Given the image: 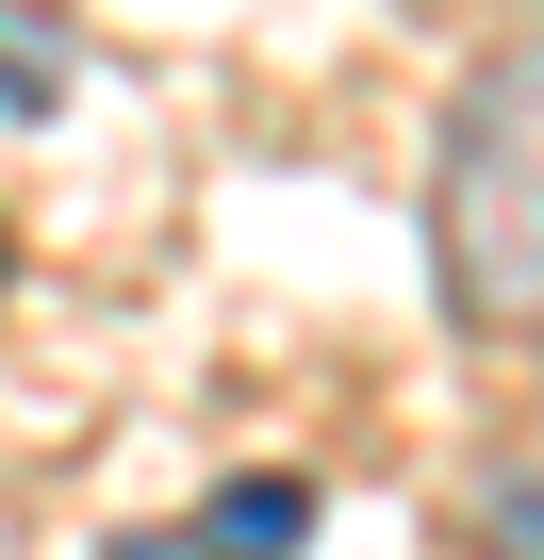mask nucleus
<instances>
[{
  "label": "nucleus",
  "mask_w": 544,
  "mask_h": 560,
  "mask_svg": "<svg viewBox=\"0 0 544 560\" xmlns=\"http://www.w3.org/2000/svg\"><path fill=\"white\" fill-rule=\"evenodd\" d=\"M100 560H198V527H132V544H100Z\"/></svg>",
  "instance_id": "nucleus-5"
},
{
  "label": "nucleus",
  "mask_w": 544,
  "mask_h": 560,
  "mask_svg": "<svg viewBox=\"0 0 544 560\" xmlns=\"http://www.w3.org/2000/svg\"><path fill=\"white\" fill-rule=\"evenodd\" d=\"M67 100V34L50 18H0V116H50Z\"/></svg>",
  "instance_id": "nucleus-3"
},
{
  "label": "nucleus",
  "mask_w": 544,
  "mask_h": 560,
  "mask_svg": "<svg viewBox=\"0 0 544 560\" xmlns=\"http://www.w3.org/2000/svg\"><path fill=\"white\" fill-rule=\"evenodd\" d=\"M478 544H495V560H544V494L495 478V494H478Z\"/></svg>",
  "instance_id": "nucleus-4"
},
{
  "label": "nucleus",
  "mask_w": 544,
  "mask_h": 560,
  "mask_svg": "<svg viewBox=\"0 0 544 560\" xmlns=\"http://www.w3.org/2000/svg\"><path fill=\"white\" fill-rule=\"evenodd\" d=\"M314 544V478H231L198 511V560H298Z\"/></svg>",
  "instance_id": "nucleus-2"
},
{
  "label": "nucleus",
  "mask_w": 544,
  "mask_h": 560,
  "mask_svg": "<svg viewBox=\"0 0 544 560\" xmlns=\"http://www.w3.org/2000/svg\"><path fill=\"white\" fill-rule=\"evenodd\" d=\"M429 264H445V314L528 347L544 330V34H511L429 165Z\"/></svg>",
  "instance_id": "nucleus-1"
}]
</instances>
